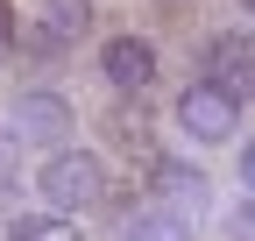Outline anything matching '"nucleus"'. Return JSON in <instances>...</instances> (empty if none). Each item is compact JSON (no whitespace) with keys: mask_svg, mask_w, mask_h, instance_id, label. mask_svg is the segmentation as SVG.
<instances>
[{"mask_svg":"<svg viewBox=\"0 0 255 241\" xmlns=\"http://www.w3.org/2000/svg\"><path fill=\"white\" fill-rule=\"evenodd\" d=\"M36 199L50 206V213H85V206H100L107 199V156H92V149H78V142H57V149H43V163H36Z\"/></svg>","mask_w":255,"mask_h":241,"instance_id":"obj_1","label":"nucleus"},{"mask_svg":"<svg viewBox=\"0 0 255 241\" xmlns=\"http://www.w3.org/2000/svg\"><path fill=\"white\" fill-rule=\"evenodd\" d=\"M199 78L220 85L234 107H255V28H220V36H206Z\"/></svg>","mask_w":255,"mask_h":241,"instance_id":"obj_2","label":"nucleus"},{"mask_svg":"<svg viewBox=\"0 0 255 241\" xmlns=\"http://www.w3.org/2000/svg\"><path fill=\"white\" fill-rule=\"evenodd\" d=\"M170 120H177V135H184V142H206V149H220V142H234V135H241V107L220 93V85H206V78H191L184 93H177Z\"/></svg>","mask_w":255,"mask_h":241,"instance_id":"obj_3","label":"nucleus"},{"mask_svg":"<svg viewBox=\"0 0 255 241\" xmlns=\"http://www.w3.org/2000/svg\"><path fill=\"white\" fill-rule=\"evenodd\" d=\"M14 142L21 149H57L78 135V107L57 93V85H28V93H14Z\"/></svg>","mask_w":255,"mask_h":241,"instance_id":"obj_4","label":"nucleus"},{"mask_svg":"<svg viewBox=\"0 0 255 241\" xmlns=\"http://www.w3.org/2000/svg\"><path fill=\"white\" fill-rule=\"evenodd\" d=\"M156 71H163V57H156L149 36H107L100 43V78L114 85V93H149Z\"/></svg>","mask_w":255,"mask_h":241,"instance_id":"obj_5","label":"nucleus"},{"mask_svg":"<svg viewBox=\"0 0 255 241\" xmlns=\"http://www.w3.org/2000/svg\"><path fill=\"white\" fill-rule=\"evenodd\" d=\"M92 36V0H43V14H36V50H71Z\"/></svg>","mask_w":255,"mask_h":241,"instance_id":"obj_6","label":"nucleus"},{"mask_svg":"<svg viewBox=\"0 0 255 241\" xmlns=\"http://www.w3.org/2000/svg\"><path fill=\"white\" fill-rule=\"evenodd\" d=\"M149 199H163V206H177L184 220H199L206 206H213V185L199 170H184V163H156L149 170Z\"/></svg>","mask_w":255,"mask_h":241,"instance_id":"obj_7","label":"nucleus"},{"mask_svg":"<svg viewBox=\"0 0 255 241\" xmlns=\"http://www.w3.org/2000/svg\"><path fill=\"white\" fill-rule=\"evenodd\" d=\"M121 241H199V220H184L163 199H142L135 213L121 220Z\"/></svg>","mask_w":255,"mask_h":241,"instance_id":"obj_8","label":"nucleus"},{"mask_svg":"<svg viewBox=\"0 0 255 241\" xmlns=\"http://www.w3.org/2000/svg\"><path fill=\"white\" fill-rule=\"evenodd\" d=\"M7 241H85V227L71 213H21L7 227Z\"/></svg>","mask_w":255,"mask_h":241,"instance_id":"obj_9","label":"nucleus"},{"mask_svg":"<svg viewBox=\"0 0 255 241\" xmlns=\"http://www.w3.org/2000/svg\"><path fill=\"white\" fill-rule=\"evenodd\" d=\"M220 227H227V241H255V192H241L227 213H220Z\"/></svg>","mask_w":255,"mask_h":241,"instance_id":"obj_10","label":"nucleus"},{"mask_svg":"<svg viewBox=\"0 0 255 241\" xmlns=\"http://www.w3.org/2000/svg\"><path fill=\"white\" fill-rule=\"evenodd\" d=\"M14 177H21V142H14L7 120H0V199H14Z\"/></svg>","mask_w":255,"mask_h":241,"instance_id":"obj_11","label":"nucleus"},{"mask_svg":"<svg viewBox=\"0 0 255 241\" xmlns=\"http://www.w3.org/2000/svg\"><path fill=\"white\" fill-rule=\"evenodd\" d=\"M14 57V0H0V64Z\"/></svg>","mask_w":255,"mask_h":241,"instance_id":"obj_12","label":"nucleus"},{"mask_svg":"<svg viewBox=\"0 0 255 241\" xmlns=\"http://www.w3.org/2000/svg\"><path fill=\"white\" fill-rule=\"evenodd\" d=\"M234 170H241V192H255V142H241V156H234Z\"/></svg>","mask_w":255,"mask_h":241,"instance_id":"obj_13","label":"nucleus"}]
</instances>
